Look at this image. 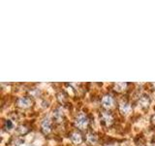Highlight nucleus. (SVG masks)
<instances>
[{
	"label": "nucleus",
	"instance_id": "nucleus-1",
	"mask_svg": "<svg viewBox=\"0 0 155 146\" xmlns=\"http://www.w3.org/2000/svg\"><path fill=\"white\" fill-rule=\"evenodd\" d=\"M75 123H76V126L78 127V128L83 129L84 128H86V126H87L88 119H87V117H86L85 115L83 114V113H81V114H79L77 116Z\"/></svg>",
	"mask_w": 155,
	"mask_h": 146
},
{
	"label": "nucleus",
	"instance_id": "nucleus-2",
	"mask_svg": "<svg viewBox=\"0 0 155 146\" xmlns=\"http://www.w3.org/2000/svg\"><path fill=\"white\" fill-rule=\"evenodd\" d=\"M42 129L45 133H49L51 131V120L49 117H46L42 122Z\"/></svg>",
	"mask_w": 155,
	"mask_h": 146
},
{
	"label": "nucleus",
	"instance_id": "nucleus-3",
	"mask_svg": "<svg viewBox=\"0 0 155 146\" xmlns=\"http://www.w3.org/2000/svg\"><path fill=\"white\" fill-rule=\"evenodd\" d=\"M102 103L106 108H110L114 104V100H112L111 96H105L102 100Z\"/></svg>",
	"mask_w": 155,
	"mask_h": 146
},
{
	"label": "nucleus",
	"instance_id": "nucleus-4",
	"mask_svg": "<svg viewBox=\"0 0 155 146\" xmlns=\"http://www.w3.org/2000/svg\"><path fill=\"white\" fill-rule=\"evenodd\" d=\"M119 109H120V112L122 114H127V113H129V111H130L131 107L127 102L122 101L120 103V105H119Z\"/></svg>",
	"mask_w": 155,
	"mask_h": 146
},
{
	"label": "nucleus",
	"instance_id": "nucleus-5",
	"mask_svg": "<svg viewBox=\"0 0 155 146\" xmlns=\"http://www.w3.org/2000/svg\"><path fill=\"white\" fill-rule=\"evenodd\" d=\"M18 103L20 107H28L31 104V100L27 98H20V100H18Z\"/></svg>",
	"mask_w": 155,
	"mask_h": 146
},
{
	"label": "nucleus",
	"instance_id": "nucleus-6",
	"mask_svg": "<svg viewBox=\"0 0 155 146\" xmlns=\"http://www.w3.org/2000/svg\"><path fill=\"white\" fill-rule=\"evenodd\" d=\"M53 117H55V119L57 122H60L61 119H62V117H63V109L62 108L59 107V108H57V109H55V112H53Z\"/></svg>",
	"mask_w": 155,
	"mask_h": 146
},
{
	"label": "nucleus",
	"instance_id": "nucleus-7",
	"mask_svg": "<svg viewBox=\"0 0 155 146\" xmlns=\"http://www.w3.org/2000/svg\"><path fill=\"white\" fill-rule=\"evenodd\" d=\"M102 119H103V121L106 122V124L107 125H111L112 122V116L108 112L102 113Z\"/></svg>",
	"mask_w": 155,
	"mask_h": 146
},
{
	"label": "nucleus",
	"instance_id": "nucleus-8",
	"mask_svg": "<svg viewBox=\"0 0 155 146\" xmlns=\"http://www.w3.org/2000/svg\"><path fill=\"white\" fill-rule=\"evenodd\" d=\"M139 104H140L142 107H147V106H148V104H149L148 96H142V98L139 100Z\"/></svg>",
	"mask_w": 155,
	"mask_h": 146
},
{
	"label": "nucleus",
	"instance_id": "nucleus-9",
	"mask_svg": "<svg viewBox=\"0 0 155 146\" xmlns=\"http://www.w3.org/2000/svg\"><path fill=\"white\" fill-rule=\"evenodd\" d=\"M71 140L74 143H81V136L79 133H74L71 135Z\"/></svg>",
	"mask_w": 155,
	"mask_h": 146
},
{
	"label": "nucleus",
	"instance_id": "nucleus-10",
	"mask_svg": "<svg viewBox=\"0 0 155 146\" xmlns=\"http://www.w3.org/2000/svg\"><path fill=\"white\" fill-rule=\"evenodd\" d=\"M126 86H127V84L124 83V82H118V83L116 84V87H114V89H116V91L121 92V91H123L124 89L126 88Z\"/></svg>",
	"mask_w": 155,
	"mask_h": 146
},
{
	"label": "nucleus",
	"instance_id": "nucleus-11",
	"mask_svg": "<svg viewBox=\"0 0 155 146\" xmlns=\"http://www.w3.org/2000/svg\"><path fill=\"white\" fill-rule=\"evenodd\" d=\"M87 140H88V142L91 143V144H96V143H97V136L95 135H92V133H88Z\"/></svg>",
	"mask_w": 155,
	"mask_h": 146
},
{
	"label": "nucleus",
	"instance_id": "nucleus-12",
	"mask_svg": "<svg viewBox=\"0 0 155 146\" xmlns=\"http://www.w3.org/2000/svg\"><path fill=\"white\" fill-rule=\"evenodd\" d=\"M6 127L8 129H11L12 128H13V123H12V121H10V120H7L6 121Z\"/></svg>",
	"mask_w": 155,
	"mask_h": 146
},
{
	"label": "nucleus",
	"instance_id": "nucleus-13",
	"mask_svg": "<svg viewBox=\"0 0 155 146\" xmlns=\"http://www.w3.org/2000/svg\"><path fill=\"white\" fill-rule=\"evenodd\" d=\"M152 121H153V123L155 124V115H154L153 117H152Z\"/></svg>",
	"mask_w": 155,
	"mask_h": 146
},
{
	"label": "nucleus",
	"instance_id": "nucleus-14",
	"mask_svg": "<svg viewBox=\"0 0 155 146\" xmlns=\"http://www.w3.org/2000/svg\"><path fill=\"white\" fill-rule=\"evenodd\" d=\"M31 146H37V145H35V144H33V145H31Z\"/></svg>",
	"mask_w": 155,
	"mask_h": 146
}]
</instances>
